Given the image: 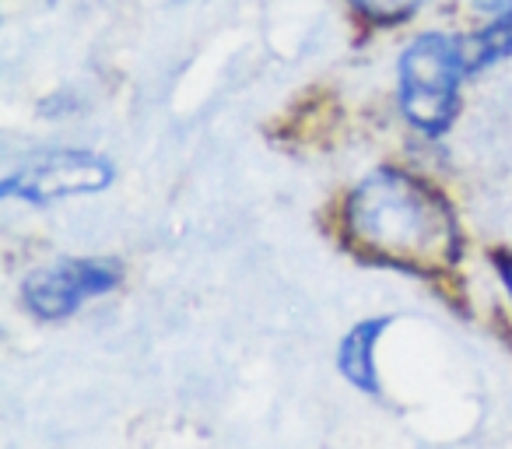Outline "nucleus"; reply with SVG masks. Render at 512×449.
<instances>
[{
    "label": "nucleus",
    "mask_w": 512,
    "mask_h": 449,
    "mask_svg": "<svg viewBox=\"0 0 512 449\" xmlns=\"http://www.w3.org/2000/svg\"><path fill=\"white\" fill-rule=\"evenodd\" d=\"M344 236L362 257L428 278L453 271L463 246L449 200L407 169H376L351 190Z\"/></svg>",
    "instance_id": "obj_1"
},
{
    "label": "nucleus",
    "mask_w": 512,
    "mask_h": 449,
    "mask_svg": "<svg viewBox=\"0 0 512 449\" xmlns=\"http://www.w3.org/2000/svg\"><path fill=\"white\" fill-rule=\"evenodd\" d=\"M400 109L414 130L442 137L460 109V85L474 74V53L467 39L446 32H425L400 57Z\"/></svg>",
    "instance_id": "obj_2"
},
{
    "label": "nucleus",
    "mask_w": 512,
    "mask_h": 449,
    "mask_svg": "<svg viewBox=\"0 0 512 449\" xmlns=\"http://www.w3.org/2000/svg\"><path fill=\"white\" fill-rule=\"evenodd\" d=\"M113 176L116 169L109 158L95 155V151L60 148L36 158L25 169H15L0 183V193L4 197L29 200V204H53V200L85 197V193L106 190L113 183Z\"/></svg>",
    "instance_id": "obj_3"
},
{
    "label": "nucleus",
    "mask_w": 512,
    "mask_h": 449,
    "mask_svg": "<svg viewBox=\"0 0 512 449\" xmlns=\"http://www.w3.org/2000/svg\"><path fill=\"white\" fill-rule=\"evenodd\" d=\"M116 285H120V267L113 260H60L25 278L22 299L39 320H64L85 302L109 295Z\"/></svg>",
    "instance_id": "obj_4"
},
{
    "label": "nucleus",
    "mask_w": 512,
    "mask_h": 449,
    "mask_svg": "<svg viewBox=\"0 0 512 449\" xmlns=\"http://www.w3.org/2000/svg\"><path fill=\"white\" fill-rule=\"evenodd\" d=\"M390 320L386 316H372V320H362L344 334L341 348H337V369L341 376L348 379L355 390L372 393L379 397V365H376V348H379V337L386 334Z\"/></svg>",
    "instance_id": "obj_5"
},
{
    "label": "nucleus",
    "mask_w": 512,
    "mask_h": 449,
    "mask_svg": "<svg viewBox=\"0 0 512 449\" xmlns=\"http://www.w3.org/2000/svg\"><path fill=\"white\" fill-rule=\"evenodd\" d=\"M428 0H351V8L365 18V22H376V25H393V22H404L411 18L418 8H425Z\"/></svg>",
    "instance_id": "obj_6"
},
{
    "label": "nucleus",
    "mask_w": 512,
    "mask_h": 449,
    "mask_svg": "<svg viewBox=\"0 0 512 449\" xmlns=\"http://www.w3.org/2000/svg\"><path fill=\"white\" fill-rule=\"evenodd\" d=\"M474 8L498 22H512V0H474Z\"/></svg>",
    "instance_id": "obj_7"
},
{
    "label": "nucleus",
    "mask_w": 512,
    "mask_h": 449,
    "mask_svg": "<svg viewBox=\"0 0 512 449\" xmlns=\"http://www.w3.org/2000/svg\"><path fill=\"white\" fill-rule=\"evenodd\" d=\"M498 274H502L505 288H509V299H512V260H498Z\"/></svg>",
    "instance_id": "obj_8"
}]
</instances>
